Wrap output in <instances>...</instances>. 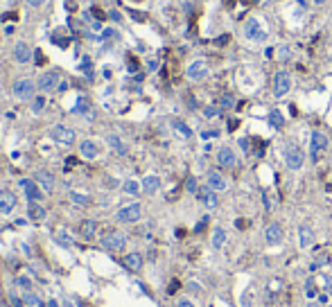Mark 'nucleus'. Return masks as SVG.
Here are the masks:
<instances>
[{
  "label": "nucleus",
  "instance_id": "obj_1",
  "mask_svg": "<svg viewBox=\"0 0 332 307\" xmlns=\"http://www.w3.org/2000/svg\"><path fill=\"white\" fill-rule=\"evenodd\" d=\"M140 215H143V208H140V203H131V206H124V208H120L116 212V219L120 224H133L140 219Z\"/></svg>",
  "mask_w": 332,
  "mask_h": 307
},
{
  "label": "nucleus",
  "instance_id": "obj_2",
  "mask_svg": "<svg viewBox=\"0 0 332 307\" xmlns=\"http://www.w3.org/2000/svg\"><path fill=\"white\" fill-rule=\"evenodd\" d=\"M39 86L34 84L32 79H18V81H14L12 86V93L16 95L18 99H32L34 97V91H36Z\"/></svg>",
  "mask_w": 332,
  "mask_h": 307
},
{
  "label": "nucleus",
  "instance_id": "obj_3",
  "mask_svg": "<svg viewBox=\"0 0 332 307\" xmlns=\"http://www.w3.org/2000/svg\"><path fill=\"white\" fill-rule=\"evenodd\" d=\"M244 36H247L249 41H265L267 39V30L262 27V23L258 18H249L247 25H244Z\"/></svg>",
  "mask_w": 332,
  "mask_h": 307
},
{
  "label": "nucleus",
  "instance_id": "obj_4",
  "mask_svg": "<svg viewBox=\"0 0 332 307\" xmlns=\"http://www.w3.org/2000/svg\"><path fill=\"white\" fill-rule=\"evenodd\" d=\"M285 163H287L289 170H300L303 163H305V154H303V149L296 147V145H289L287 151H285Z\"/></svg>",
  "mask_w": 332,
  "mask_h": 307
},
{
  "label": "nucleus",
  "instance_id": "obj_5",
  "mask_svg": "<svg viewBox=\"0 0 332 307\" xmlns=\"http://www.w3.org/2000/svg\"><path fill=\"white\" fill-rule=\"evenodd\" d=\"M102 246L106 251H122L127 246V237L122 233H117V230H111L106 235H102Z\"/></svg>",
  "mask_w": 332,
  "mask_h": 307
},
{
  "label": "nucleus",
  "instance_id": "obj_6",
  "mask_svg": "<svg viewBox=\"0 0 332 307\" xmlns=\"http://www.w3.org/2000/svg\"><path fill=\"white\" fill-rule=\"evenodd\" d=\"M328 147V136L321 133V131H314L312 138H310V154H312V161H319L321 154L326 151Z\"/></svg>",
  "mask_w": 332,
  "mask_h": 307
},
{
  "label": "nucleus",
  "instance_id": "obj_7",
  "mask_svg": "<svg viewBox=\"0 0 332 307\" xmlns=\"http://www.w3.org/2000/svg\"><path fill=\"white\" fill-rule=\"evenodd\" d=\"M292 88V77H289V72L280 70L274 75V95L276 97H285L287 93Z\"/></svg>",
  "mask_w": 332,
  "mask_h": 307
},
{
  "label": "nucleus",
  "instance_id": "obj_8",
  "mask_svg": "<svg viewBox=\"0 0 332 307\" xmlns=\"http://www.w3.org/2000/svg\"><path fill=\"white\" fill-rule=\"evenodd\" d=\"M50 138L59 145H72L75 143V131L64 127V124H54L52 129H50Z\"/></svg>",
  "mask_w": 332,
  "mask_h": 307
},
{
  "label": "nucleus",
  "instance_id": "obj_9",
  "mask_svg": "<svg viewBox=\"0 0 332 307\" xmlns=\"http://www.w3.org/2000/svg\"><path fill=\"white\" fill-rule=\"evenodd\" d=\"M36 86H39V91H43V93H52L59 86V72H54V70L43 72L39 77V81H36Z\"/></svg>",
  "mask_w": 332,
  "mask_h": 307
},
{
  "label": "nucleus",
  "instance_id": "obj_10",
  "mask_svg": "<svg viewBox=\"0 0 332 307\" xmlns=\"http://www.w3.org/2000/svg\"><path fill=\"white\" fill-rule=\"evenodd\" d=\"M190 81H201L206 75H208V65L203 64V61H195V64L188 65V70H185Z\"/></svg>",
  "mask_w": 332,
  "mask_h": 307
},
{
  "label": "nucleus",
  "instance_id": "obj_11",
  "mask_svg": "<svg viewBox=\"0 0 332 307\" xmlns=\"http://www.w3.org/2000/svg\"><path fill=\"white\" fill-rule=\"evenodd\" d=\"M217 163H219L221 167H235V165H237V156H235V151L231 149V147H219V151H217Z\"/></svg>",
  "mask_w": 332,
  "mask_h": 307
},
{
  "label": "nucleus",
  "instance_id": "obj_12",
  "mask_svg": "<svg viewBox=\"0 0 332 307\" xmlns=\"http://www.w3.org/2000/svg\"><path fill=\"white\" fill-rule=\"evenodd\" d=\"M16 208V196L9 190H0V212L2 215H12Z\"/></svg>",
  "mask_w": 332,
  "mask_h": 307
},
{
  "label": "nucleus",
  "instance_id": "obj_13",
  "mask_svg": "<svg viewBox=\"0 0 332 307\" xmlns=\"http://www.w3.org/2000/svg\"><path fill=\"white\" fill-rule=\"evenodd\" d=\"M197 196H199V201H201L206 208H217V192L213 188L203 185V188H199Z\"/></svg>",
  "mask_w": 332,
  "mask_h": 307
},
{
  "label": "nucleus",
  "instance_id": "obj_14",
  "mask_svg": "<svg viewBox=\"0 0 332 307\" xmlns=\"http://www.w3.org/2000/svg\"><path fill=\"white\" fill-rule=\"evenodd\" d=\"M206 185H208V188H213V190H215V192H224V190L228 188L226 178L221 177V172H217V170L208 172V178H206Z\"/></svg>",
  "mask_w": 332,
  "mask_h": 307
},
{
  "label": "nucleus",
  "instance_id": "obj_15",
  "mask_svg": "<svg viewBox=\"0 0 332 307\" xmlns=\"http://www.w3.org/2000/svg\"><path fill=\"white\" fill-rule=\"evenodd\" d=\"M14 59L18 61V64H27V61L32 59V50H30V46L23 43V41H18V43L14 46Z\"/></svg>",
  "mask_w": 332,
  "mask_h": 307
},
{
  "label": "nucleus",
  "instance_id": "obj_16",
  "mask_svg": "<svg viewBox=\"0 0 332 307\" xmlns=\"http://www.w3.org/2000/svg\"><path fill=\"white\" fill-rule=\"evenodd\" d=\"M20 185H23V190H25V194L30 201H41V199H43V192H41L39 185L34 183V181H20Z\"/></svg>",
  "mask_w": 332,
  "mask_h": 307
},
{
  "label": "nucleus",
  "instance_id": "obj_17",
  "mask_svg": "<svg viewBox=\"0 0 332 307\" xmlns=\"http://www.w3.org/2000/svg\"><path fill=\"white\" fill-rule=\"evenodd\" d=\"M265 237H267L269 244H280V240H282V226L280 224H269L267 230H265Z\"/></svg>",
  "mask_w": 332,
  "mask_h": 307
},
{
  "label": "nucleus",
  "instance_id": "obj_18",
  "mask_svg": "<svg viewBox=\"0 0 332 307\" xmlns=\"http://www.w3.org/2000/svg\"><path fill=\"white\" fill-rule=\"evenodd\" d=\"M79 151H82V156H84L86 161H93V158H98L100 147L93 143V140H84V143L79 145Z\"/></svg>",
  "mask_w": 332,
  "mask_h": 307
},
{
  "label": "nucleus",
  "instance_id": "obj_19",
  "mask_svg": "<svg viewBox=\"0 0 332 307\" xmlns=\"http://www.w3.org/2000/svg\"><path fill=\"white\" fill-rule=\"evenodd\" d=\"M124 267L129 269V271H140V269H143V255L140 253L124 255Z\"/></svg>",
  "mask_w": 332,
  "mask_h": 307
},
{
  "label": "nucleus",
  "instance_id": "obj_20",
  "mask_svg": "<svg viewBox=\"0 0 332 307\" xmlns=\"http://www.w3.org/2000/svg\"><path fill=\"white\" fill-rule=\"evenodd\" d=\"M312 242H314L312 228H310V226H300V228H299V244H300V248H307Z\"/></svg>",
  "mask_w": 332,
  "mask_h": 307
},
{
  "label": "nucleus",
  "instance_id": "obj_21",
  "mask_svg": "<svg viewBox=\"0 0 332 307\" xmlns=\"http://www.w3.org/2000/svg\"><path fill=\"white\" fill-rule=\"evenodd\" d=\"M36 181L41 183V188H43V192L46 194H52V190H54V178L48 174V172H39L36 174Z\"/></svg>",
  "mask_w": 332,
  "mask_h": 307
},
{
  "label": "nucleus",
  "instance_id": "obj_22",
  "mask_svg": "<svg viewBox=\"0 0 332 307\" xmlns=\"http://www.w3.org/2000/svg\"><path fill=\"white\" fill-rule=\"evenodd\" d=\"M27 215H30V219H34V222H43V219H46V208H43V206H39L36 201H30Z\"/></svg>",
  "mask_w": 332,
  "mask_h": 307
},
{
  "label": "nucleus",
  "instance_id": "obj_23",
  "mask_svg": "<svg viewBox=\"0 0 332 307\" xmlns=\"http://www.w3.org/2000/svg\"><path fill=\"white\" fill-rule=\"evenodd\" d=\"M95 230H98V224L93 222V219H86V222L82 224L79 233H82V237H84V240H93V237H95Z\"/></svg>",
  "mask_w": 332,
  "mask_h": 307
},
{
  "label": "nucleus",
  "instance_id": "obj_24",
  "mask_svg": "<svg viewBox=\"0 0 332 307\" xmlns=\"http://www.w3.org/2000/svg\"><path fill=\"white\" fill-rule=\"evenodd\" d=\"M158 185H161V181H158V177H154V174L143 178V190L147 192V194H154V192L158 190Z\"/></svg>",
  "mask_w": 332,
  "mask_h": 307
},
{
  "label": "nucleus",
  "instance_id": "obj_25",
  "mask_svg": "<svg viewBox=\"0 0 332 307\" xmlns=\"http://www.w3.org/2000/svg\"><path fill=\"white\" fill-rule=\"evenodd\" d=\"M172 129H174L181 138H185V140H188V138H192V131H190V127L185 122H181V120H172Z\"/></svg>",
  "mask_w": 332,
  "mask_h": 307
},
{
  "label": "nucleus",
  "instance_id": "obj_26",
  "mask_svg": "<svg viewBox=\"0 0 332 307\" xmlns=\"http://www.w3.org/2000/svg\"><path fill=\"white\" fill-rule=\"evenodd\" d=\"M54 242H57V244H61V246H64V248H70L72 244H75V242H72V237L68 235L66 230H57V233H54Z\"/></svg>",
  "mask_w": 332,
  "mask_h": 307
},
{
  "label": "nucleus",
  "instance_id": "obj_27",
  "mask_svg": "<svg viewBox=\"0 0 332 307\" xmlns=\"http://www.w3.org/2000/svg\"><path fill=\"white\" fill-rule=\"evenodd\" d=\"M224 242H226V230L215 228V233H213V248H221Z\"/></svg>",
  "mask_w": 332,
  "mask_h": 307
},
{
  "label": "nucleus",
  "instance_id": "obj_28",
  "mask_svg": "<svg viewBox=\"0 0 332 307\" xmlns=\"http://www.w3.org/2000/svg\"><path fill=\"white\" fill-rule=\"evenodd\" d=\"M267 120H269V124H271L274 129H280V127L285 124V118H282V113H280V111H271Z\"/></svg>",
  "mask_w": 332,
  "mask_h": 307
},
{
  "label": "nucleus",
  "instance_id": "obj_29",
  "mask_svg": "<svg viewBox=\"0 0 332 307\" xmlns=\"http://www.w3.org/2000/svg\"><path fill=\"white\" fill-rule=\"evenodd\" d=\"M23 303H25V307H39L43 301H41L36 294H32V291H25V294H23Z\"/></svg>",
  "mask_w": 332,
  "mask_h": 307
},
{
  "label": "nucleus",
  "instance_id": "obj_30",
  "mask_svg": "<svg viewBox=\"0 0 332 307\" xmlns=\"http://www.w3.org/2000/svg\"><path fill=\"white\" fill-rule=\"evenodd\" d=\"M70 201L75 203V206H88V201H91V199H88V194H82V192H70Z\"/></svg>",
  "mask_w": 332,
  "mask_h": 307
},
{
  "label": "nucleus",
  "instance_id": "obj_31",
  "mask_svg": "<svg viewBox=\"0 0 332 307\" xmlns=\"http://www.w3.org/2000/svg\"><path fill=\"white\" fill-rule=\"evenodd\" d=\"M109 145L117 151V154H127V147H124V143L117 136H109Z\"/></svg>",
  "mask_w": 332,
  "mask_h": 307
},
{
  "label": "nucleus",
  "instance_id": "obj_32",
  "mask_svg": "<svg viewBox=\"0 0 332 307\" xmlns=\"http://www.w3.org/2000/svg\"><path fill=\"white\" fill-rule=\"evenodd\" d=\"M122 190L127 192V194H138V192H140V185H138L136 181H124Z\"/></svg>",
  "mask_w": 332,
  "mask_h": 307
},
{
  "label": "nucleus",
  "instance_id": "obj_33",
  "mask_svg": "<svg viewBox=\"0 0 332 307\" xmlns=\"http://www.w3.org/2000/svg\"><path fill=\"white\" fill-rule=\"evenodd\" d=\"M269 296H274V294H280V291H282V280H280V278H276V280H271L269 282Z\"/></svg>",
  "mask_w": 332,
  "mask_h": 307
},
{
  "label": "nucleus",
  "instance_id": "obj_34",
  "mask_svg": "<svg viewBox=\"0 0 332 307\" xmlns=\"http://www.w3.org/2000/svg\"><path fill=\"white\" fill-rule=\"evenodd\" d=\"M43 106H46V97H43V95L34 97V102H32V111L34 113H41V111H43Z\"/></svg>",
  "mask_w": 332,
  "mask_h": 307
},
{
  "label": "nucleus",
  "instance_id": "obj_35",
  "mask_svg": "<svg viewBox=\"0 0 332 307\" xmlns=\"http://www.w3.org/2000/svg\"><path fill=\"white\" fill-rule=\"evenodd\" d=\"M16 282H18V285H20L23 289H25V291H32V282H30V278L20 275V278H16Z\"/></svg>",
  "mask_w": 332,
  "mask_h": 307
},
{
  "label": "nucleus",
  "instance_id": "obj_36",
  "mask_svg": "<svg viewBox=\"0 0 332 307\" xmlns=\"http://www.w3.org/2000/svg\"><path fill=\"white\" fill-rule=\"evenodd\" d=\"M278 61H289V48L287 46L278 48Z\"/></svg>",
  "mask_w": 332,
  "mask_h": 307
},
{
  "label": "nucleus",
  "instance_id": "obj_37",
  "mask_svg": "<svg viewBox=\"0 0 332 307\" xmlns=\"http://www.w3.org/2000/svg\"><path fill=\"white\" fill-rule=\"evenodd\" d=\"M203 115H206V118H215V115H219V109H217V106H208V109L203 111Z\"/></svg>",
  "mask_w": 332,
  "mask_h": 307
},
{
  "label": "nucleus",
  "instance_id": "obj_38",
  "mask_svg": "<svg viewBox=\"0 0 332 307\" xmlns=\"http://www.w3.org/2000/svg\"><path fill=\"white\" fill-rule=\"evenodd\" d=\"M185 188H188V192H192V194H195V192H199V188H197V181L192 177L188 178V183H185Z\"/></svg>",
  "mask_w": 332,
  "mask_h": 307
},
{
  "label": "nucleus",
  "instance_id": "obj_39",
  "mask_svg": "<svg viewBox=\"0 0 332 307\" xmlns=\"http://www.w3.org/2000/svg\"><path fill=\"white\" fill-rule=\"evenodd\" d=\"M219 136V131H203L201 133V138H206V140H208V138H217Z\"/></svg>",
  "mask_w": 332,
  "mask_h": 307
},
{
  "label": "nucleus",
  "instance_id": "obj_40",
  "mask_svg": "<svg viewBox=\"0 0 332 307\" xmlns=\"http://www.w3.org/2000/svg\"><path fill=\"white\" fill-rule=\"evenodd\" d=\"M206 224H208V217H203L201 222L197 224V228H195V233H201V230H203V226H206Z\"/></svg>",
  "mask_w": 332,
  "mask_h": 307
},
{
  "label": "nucleus",
  "instance_id": "obj_41",
  "mask_svg": "<svg viewBox=\"0 0 332 307\" xmlns=\"http://www.w3.org/2000/svg\"><path fill=\"white\" fill-rule=\"evenodd\" d=\"M221 106H233V97H231V95H224V97H221Z\"/></svg>",
  "mask_w": 332,
  "mask_h": 307
},
{
  "label": "nucleus",
  "instance_id": "obj_42",
  "mask_svg": "<svg viewBox=\"0 0 332 307\" xmlns=\"http://www.w3.org/2000/svg\"><path fill=\"white\" fill-rule=\"evenodd\" d=\"M326 294L332 296V278H330V275L326 278Z\"/></svg>",
  "mask_w": 332,
  "mask_h": 307
},
{
  "label": "nucleus",
  "instance_id": "obj_43",
  "mask_svg": "<svg viewBox=\"0 0 332 307\" xmlns=\"http://www.w3.org/2000/svg\"><path fill=\"white\" fill-rule=\"evenodd\" d=\"M316 301H319L321 305H326V303L330 301V296H328V294H319V298H316Z\"/></svg>",
  "mask_w": 332,
  "mask_h": 307
},
{
  "label": "nucleus",
  "instance_id": "obj_44",
  "mask_svg": "<svg viewBox=\"0 0 332 307\" xmlns=\"http://www.w3.org/2000/svg\"><path fill=\"white\" fill-rule=\"evenodd\" d=\"M176 307H195V305H192L190 301H179L176 303Z\"/></svg>",
  "mask_w": 332,
  "mask_h": 307
},
{
  "label": "nucleus",
  "instance_id": "obj_45",
  "mask_svg": "<svg viewBox=\"0 0 332 307\" xmlns=\"http://www.w3.org/2000/svg\"><path fill=\"white\" fill-rule=\"evenodd\" d=\"M27 2H30V5H32V7H41V5H43V2H46V0H27Z\"/></svg>",
  "mask_w": 332,
  "mask_h": 307
},
{
  "label": "nucleus",
  "instance_id": "obj_46",
  "mask_svg": "<svg viewBox=\"0 0 332 307\" xmlns=\"http://www.w3.org/2000/svg\"><path fill=\"white\" fill-rule=\"evenodd\" d=\"M235 127H237V120H231L228 122V131H235Z\"/></svg>",
  "mask_w": 332,
  "mask_h": 307
},
{
  "label": "nucleus",
  "instance_id": "obj_47",
  "mask_svg": "<svg viewBox=\"0 0 332 307\" xmlns=\"http://www.w3.org/2000/svg\"><path fill=\"white\" fill-rule=\"evenodd\" d=\"M307 307H321V303L319 301H310L307 303Z\"/></svg>",
  "mask_w": 332,
  "mask_h": 307
},
{
  "label": "nucleus",
  "instance_id": "obj_48",
  "mask_svg": "<svg viewBox=\"0 0 332 307\" xmlns=\"http://www.w3.org/2000/svg\"><path fill=\"white\" fill-rule=\"evenodd\" d=\"M326 0H312V5H323Z\"/></svg>",
  "mask_w": 332,
  "mask_h": 307
},
{
  "label": "nucleus",
  "instance_id": "obj_49",
  "mask_svg": "<svg viewBox=\"0 0 332 307\" xmlns=\"http://www.w3.org/2000/svg\"><path fill=\"white\" fill-rule=\"evenodd\" d=\"M48 307H59V305H57V301H50L48 303Z\"/></svg>",
  "mask_w": 332,
  "mask_h": 307
}]
</instances>
